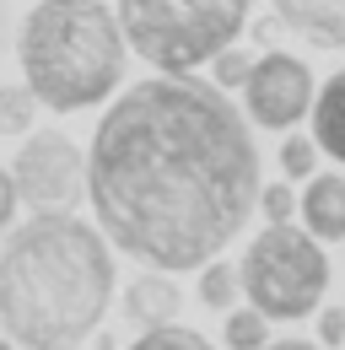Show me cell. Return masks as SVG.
Masks as SVG:
<instances>
[{
	"label": "cell",
	"mask_w": 345,
	"mask_h": 350,
	"mask_svg": "<svg viewBox=\"0 0 345 350\" xmlns=\"http://www.w3.org/2000/svg\"><path fill=\"white\" fill-rule=\"evenodd\" d=\"M259 151L227 92L146 76L119 92L86 146L103 237L146 269H205L259 211Z\"/></svg>",
	"instance_id": "1"
},
{
	"label": "cell",
	"mask_w": 345,
	"mask_h": 350,
	"mask_svg": "<svg viewBox=\"0 0 345 350\" xmlns=\"http://www.w3.org/2000/svg\"><path fill=\"white\" fill-rule=\"evenodd\" d=\"M129 350H216L200 329H178V323H157V329H140V340Z\"/></svg>",
	"instance_id": "15"
},
{
	"label": "cell",
	"mask_w": 345,
	"mask_h": 350,
	"mask_svg": "<svg viewBox=\"0 0 345 350\" xmlns=\"http://www.w3.org/2000/svg\"><path fill=\"white\" fill-rule=\"evenodd\" d=\"M221 340H227V350H264L270 345V318H264L254 302L232 307L227 323H221Z\"/></svg>",
	"instance_id": "12"
},
{
	"label": "cell",
	"mask_w": 345,
	"mask_h": 350,
	"mask_svg": "<svg viewBox=\"0 0 345 350\" xmlns=\"http://www.w3.org/2000/svg\"><path fill=\"white\" fill-rule=\"evenodd\" d=\"M114 297L103 226L76 211H38L0 248V329L22 350H81Z\"/></svg>",
	"instance_id": "2"
},
{
	"label": "cell",
	"mask_w": 345,
	"mask_h": 350,
	"mask_svg": "<svg viewBox=\"0 0 345 350\" xmlns=\"http://www.w3.org/2000/svg\"><path fill=\"white\" fill-rule=\"evenodd\" d=\"M178 307H183V297H178V286L168 280V269H146L140 280H129V291H125V318L140 323V329L172 323Z\"/></svg>",
	"instance_id": "10"
},
{
	"label": "cell",
	"mask_w": 345,
	"mask_h": 350,
	"mask_svg": "<svg viewBox=\"0 0 345 350\" xmlns=\"http://www.w3.org/2000/svg\"><path fill=\"white\" fill-rule=\"evenodd\" d=\"M297 211H302V194H292V178L259 189V216H264V221H292Z\"/></svg>",
	"instance_id": "18"
},
{
	"label": "cell",
	"mask_w": 345,
	"mask_h": 350,
	"mask_svg": "<svg viewBox=\"0 0 345 350\" xmlns=\"http://www.w3.org/2000/svg\"><path fill=\"white\" fill-rule=\"evenodd\" d=\"M248 70H254V54H248L243 44H227V49L211 59V81H216L221 92H238L243 81H248Z\"/></svg>",
	"instance_id": "17"
},
{
	"label": "cell",
	"mask_w": 345,
	"mask_h": 350,
	"mask_svg": "<svg viewBox=\"0 0 345 350\" xmlns=\"http://www.w3.org/2000/svg\"><path fill=\"white\" fill-rule=\"evenodd\" d=\"M264 350H324L318 340H281V345H264Z\"/></svg>",
	"instance_id": "23"
},
{
	"label": "cell",
	"mask_w": 345,
	"mask_h": 350,
	"mask_svg": "<svg viewBox=\"0 0 345 350\" xmlns=\"http://www.w3.org/2000/svg\"><path fill=\"white\" fill-rule=\"evenodd\" d=\"M16 178H11V167H0V232L11 226V216H16Z\"/></svg>",
	"instance_id": "20"
},
{
	"label": "cell",
	"mask_w": 345,
	"mask_h": 350,
	"mask_svg": "<svg viewBox=\"0 0 345 350\" xmlns=\"http://www.w3.org/2000/svg\"><path fill=\"white\" fill-rule=\"evenodd\" d=\"M238 286H243V275H238L232 264H221V259H211L205 269H200V302L211 307V312H232Z\"/></svg>",
	"instance_id": "14"
},
{
	"label": "cell",
	"mask_w": 345,
	"mask_h": 350,
	"mask_svg": "<svg viewBox=\"0 0 345 350\" xmlns=\"http://www.w3.org/2000/svg\"><path fill=\"white\" fill-rule=\"evenodd\" d=\"M5 49H11V11H5V0H0V59H5Z\"/></svg>",
	"instance_id": "22"
},
{
	"label": "cell",
	"mask_w": 345,
	"mask_h": 350,
	"mask_svg": "<svg viewBox=\"0 0 345 350\" xmlns=\"http://www.w3.org/2000/svg\"><path fill=\"white\" fill-rule=\"evenodd\" d=\"M313 97H318V81L307 70V59L297 54H281V49H264L243 81V108L259 130H297L302 119L313 113Z\"/></svg>",
	"instance_id": "7"
},
{
	"label": "cell",
	"mask_w": 345,
	"mask_h": 350,
	"mask_svg": "<svg viewBox=\"0 0 345 350\" xmlns=\"http://www.w3.org/2000/svg\"><path fill=\"white\" fill-rule=\"evenodd\" d=\"M270 11L313 49H345V0H270Z\"/></svg>",
	"instance_id": "8"
},
{
	"label": "cell",
	"mask_w": 345,
	"mask_h": 350,
	"mask_svg": "<svg viewBox=\"0 0 345 350\" xmlns=\"http://www.w3.org/2000/svg\"><path fill=\"white\" fill-rule=\"evenodd\" d=\"M0 350H16V340H11V334H5V340H0Z\"/></svg>",
	"instance_id": "24"
},
{
	"label": "cell",
	"mask_w": 345,
	"mask_h": 350,
	"mask_svg": "<svg viewBox=\"0 0 345 350\" xmlns=\"http://www.w3.org/2000/svg\"><path fill=\"white\" fill-rule=\"evenodd\" d=\"M248 33H254V44L275 49V38H281V33H292V27H286V22H281V16L270 11V16H259V22H248Z\"/></svg>",
	"instance_id": "21"
},
{
	"label": "cell",
	"mask_w": 345,
	"mask_h": 350,
	"mask_svg": "<svg viewBox=\"0 0 345 350\" xmlns=\"http://www.w3.org/2000/svg\"><path fill=\"white\" fill-rule=\"evenodd\" d=\"M38 92L27 87V81H16V87H0V135H22L33 130V119H38Z\"/></svg>",
	"instance_id": "13"
},
{
	"label": "cell",
	"mask_w": 345,
	"mask_h": 350,
	"mask_svg": "<svg viewBox=\"0 0 345 350\" xmlns=\"http://www.w3.org/2000/svg\"><path fill=\"white\" fill-rule=\"evenodd\" d=\"M313 173H318V140L313 135H286L281 140V178L307 183Z\"/></svg>",
	"instance_id": "16"
},
{
	"label": "cell",
	"mask_w": 345,
	"mask_h": 350,
	"mask_svg": "<svg viewBox=\"0 0 345 350\" xmlns=\"http://www.w3.org/2000/svg\"><path fill=\"white\" fill-rule=\"evenodd\" d=\"M129 49L157 76H194L254 22V0H119Z\"/></svg>",
	"instance_id": "4"
},
{
	"label": "cell",
	"mask_w": 345,
	"mask_h": 350,
	"mask_svg": "<svg viewBox=\"0 0 345 350\" xmlns=\"http://www.w3.org/2000/svg\"><path fill=\"white\" fill-rule=\"evenodd\" d=\"M16 194L33 211H76L86 200V157L65 130H33L16 146Z\"/></svg>",
	"instance_id": "6"
},
{
	"label": "cell",
	"mask_w": 345,
	"mask_h": 350,
	"mask_svg": "<svg viewBox=\"0 0 345 350\" xmlns=\"http://www.w3.org/2000/svg\"><path fill=\"white\" fill-rule=\"evenodd\" d=\"M243 275V297L275 323H297L307 312H318L324 291H329V259H324V243L292 226V221H270L248 243V254L238 264Z\"/></svg>",
	"instance_id": "5"
},
{
	"label": "cell",
	"mask_w": 345,
	"mask_h": 350,
	"mask_svg": "<svg viewBox=\"0 0 345 350\" xmlns=\"http://www.w3.org/2000/svg\"><path fill=\"white\" fill-rule=\"evenodd\" d=\"M22 81L54 113H86L125 87L129 38L108 0H38L22 16Z\"/></svg>",
	"instance_id": "3"
},
{
	"label": "cell",
	"mask_w": 345,
	"mask_h": 350,
	"mask_svg": "<svg viewBox=\"0 0 345 350\" xmlns=\"http://www.w3.org/2000/svg\"><path fill=\"white\" fill-rule=\"evenodd\" d=\"M318 345L324 350L345 345V307H324V312H318Z\"/></svg>",
	"instance_id": "19"
},
{
	"label": "cell",
	"mask_w": 345,
	"mask_h": 350,
	"mask_svg": "<svg viewBox=\"0 0 345 350\" xmlns=\"http://www.w3.org/2000/svg\"><path fill=\"white\" fill-rule=\"evenodd\" d=\"M302 226L318 243H345V178L340 173H313L302 189Z\"/></svg>",
	"instance_id": "9"
},
{
	"label": "cell",
	"mask_w": 345,
	"mask_h": 350,
	"mask_svg": "<svg viewBox=\"0 0 345 350\" xmlns=\"http://www.w3.org/2000/svg\"><path fill=\"white\" fill-rule=\"evenodd\" d=\"M313 140L324 157H335L345 167V70H335L324 92L313 97Z\"/></svg>",
	"instance_id": "11"
}]
</instances>
